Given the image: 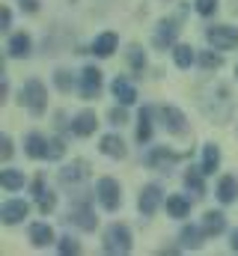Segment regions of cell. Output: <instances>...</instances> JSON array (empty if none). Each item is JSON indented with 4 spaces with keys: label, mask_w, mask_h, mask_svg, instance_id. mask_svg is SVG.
<instances>
[{
    "label": "cell",
    "mask_w": 238,
    "mask_h": 256,
    "mask_svg": "<svg viewBox=\"0 0 238 256\" xmlns=\"http://www.w3.org/2000/svg\"><path fill=\"white\" fill-rule=\"evenodd\" d=\"M86 176H90V164H86V161H72L68 167L60 170V182H62V185H78V182L86 179Z\"/></svg>",
    "instance_id": "9"
},
{
    "label": "cell",
    "mask_w": 238,
    "mask_h": 256,
    "mask_svg": "<svg viewBox=\"0 0 238 256\" xmlns=\"http://www.w3.org/2000/svg\"><path fill=\"white\" fill-rule=\"evenodd\" d=\"M98 90H102V72L96 66H86L84 74H80V92H84V98L98 96Z\"/></svg>",
    "instance_id": "6"
},
{
    "label": "cell",
    "mask_w": 238,
    "mask_h": 256,
    "mask_svg": "<svg viewBox=\"0 0 238 256\" xmlns=\"http://www.w3.org/2000/svg\"><path fill=\"white\" fill-rule=\"evenodd\" d=\"M110 90H114V96H116L119 104H134V102H137V90H134V84L125 80V78H116Z\"/></svg>",
    "instance_id": "12"
},
{
    "label": "cell",
    "mask_w": 238,
    "mask_h": 256,
    "mask_svg": "<svg viewBox=\"0 0 238 256\" xmlns=\"http://www.w3.org/2000/svg\"><path fill=\"white\" fill-rule=\"evenodd\" d=\"M236 196H238V179L236 176H224L218 182V200L220 202H232Z\"/></svg>",
    "instance_id": "18"
},
{
    "label": "cell",
    "mask_w": 238,
    "mask_h": 256,
    "mask_svg": "<svg viewBox=\"0 0 238 256\" xmlns=\"http://www.w3.org/2000/svg\"><path fill=\"white\" fill-rule=\"evenodd\" d=\"M200 63H202V68H208V72H212V68H220V63H224V60H220V54L206 51V54L200 57Z\"/></svg>",
    "instance_id": "31"
},
{
    "label": "cell",
    "mask_w": 238,
    "mask_h": 256,
    "mask_svg": "<svg viewBox=\"0 0 238 256\" xmlns=\"http://www.w3.org/2000/svg\"><path fill=\"white\" fill-rule=\"evenodd\" d=\"M21 9H27V12H36V9H39V0H21Z\"/></svg>",
    "instance_id": "38"
},
{
    "label": "cell",
    "mask_w": 238,
    "mask_h": 256,
    "mask_svg": "<svg viewBox=\"0 0 238 256\" xmlns=\"http://www.w3.org/2000/svg\"><path fill=\"white\" fill-rule=\"evenodd\" d=\"M158 114H161L164 128H167L170 134H184V114H182L178 108H173V104H164Z\"/></svg>",
    "instance_id": "8"
},
{
    "label": "cell",
    "mask_w": 238,
    "mask_h": 256,
    "mask_svg": "<svg viewBox=\"0 0 238 256\" xmlns=\"http://www.w3.org/2000/svg\"><path fill=\"white\" fill-rule=\"evenodd\" d=\"M218 164H220V149H218L214 143H208V146L202 149V167H200V170L208 176V173H214V170H218Z\"/></svg>",
    "instance_id": "20"
},
{
    "label": "cell",
    "mask_w": 238,
    "mask_h": 256,
    "mask_svg": "<svg viewBox=\"0 0 238 256\" xmlns=\"http://www.w3.org/2000/svg\"><path fill=\"white\" fill-rule=\"evenodd\" d=\"M96 196H98V202L108 208V212H116L119 202H122V191H119V182L116 179H110V176H104V179H98V185H96Z\"/></svg>",
    "instance_id": "4"
},
{
    "label": "cell",
    "mask_w": 238,
    "mask_h": 256,
    "mask_svg": "<svg viewBox=\"0 0 238 256\" xmlns=\"http://www.w3.org/2000/svg\"><path fill=\"white\" fill-rule=\"evenodd\" d=\"M202 236H206L202 230H196V226H184L178 238H182V248H200V244H202V242H200Z\"/></svg>",
    "instance_id": "29"
},
{
    "label": "cell",
    "mask_w": 238,
    "mask_h": 256,
    "mask_svg": "<svg viewBox=\"0 0 238 256\" xmlns=\"http://www.w3.org/2000/svg\"><path fill=\"white\" fill-rule=\"evenodd\" d=\"M54 80H57L60 90H72V78H68V72H57V78H54Z\"/></svg>",
    "instance_id": "37"
},
{
    "label": "cell",
    "mask_w": 238,
    "mask_h": 256,
    "mask_svg": "<svg viewBox=\"0 0 238 256\" xmlns=\"http://www.w3.org/2000/svg\"><path fill=\"white\" fill-rule=\"evenodd\" d=\"M167 212H170L173 218H188V212H190V200H184L182 194L167 196Z\"/></svg>",
    "instance_id": "22"
},
{
    "label": "cell",
    "mask_w": 238,
    "mask_h": 256,
    "mask_svg": "<svg viewBox=\"0 0 238 256\" xmlns=\"http://www.w3.org/2000/svg\"><path fill=\"white\" fill-rule=\"evenodd\" d=\"M102 152L108 158H125V143L119 140L116 134H104L102 137Z\"/></svg>",
    "instance_id": "19"
},
{
    "label": "cell",
    "mask_w": 238,
    "mask_h": 256,
    "mask_svg": "<svg viewBox=\"0 0 238 256\" xmlns=\"http://www.w3.org/2000/svg\"><path fill=\"white\" fill-rule=\"evenodd\" d=\"M125 120H128V114H125V104L110 110V122H114V126H125Z\"/></svg>",
    "instance_id": "36"
},
{
    "label": "cell",
    "mask_w": 238,
    "mask_h": 256,
    "mask_svg": "<svg viewBox=\"0 0 238 256\" xmlns=\"http://www.w3.org/2000/svg\"><path fill=\"white\" fill-rule=\"evenodd\" d=\"M68 220H74L80 230H96V218H92V212H90V208H84V206L72 208V212H68Z\"/></svg>",
    "instance_id": "21"
},
{
    "label": "cell",
    "mask_w": 238,
    "mask_h": 256,
    "mask_svg": "<svg viewBox=\"0 0 238 256\" xmlns=\"http://www.w3.org/2000/svg\"><path fill=\"white\" fill-rule=\"evenodd\" d=\"M6 51H9V57H27V54H30V36H27V33H15V36L9 39Z\"/></svg>",
    "instance_id": "17"
},
{
    "label": "cell",
    "mask_w": 238,
    "mask_h": 256,
    "mask_svg": "<svg viewBox=\"0 0 238 256\" xmlns=\"http://www.w3.org/2000/svg\"><path fill=\"white\" fill-rule=\"evenodd\" d=\"M173 60H176L178 68H190L194 60H196V57H194V48H190V45H176V48H173Z\"/></svg>",
    "instance_id": "27"
},
{
    "label": "cell",
    "mask_w": 238,
    "mask_h": 256,
    "mask_svg": "<svg viewBox=\"0 0 238 256\" xmlns=\"http://www.w3.org/2000/svg\"><path fill=\"white\" fill-rule=\"evenodd\" d=\"M96 126H98L96 110H80V114L74 116V126H72V131H74L78 137H90V134L96 131Z\"/></svg>",
    "instance_id": "10"
},
{
    "label": "cell",
    "mask_w": 238,
    "mask_h": 256,
    "mask_svg": "<svg viewBox=\"0 0 238 256\" xmlns=\"http://www.w3.org/2000/svg\"><path fill=\"white\" fill-rule=\"evenodd\" d=\"M21 102H24V108H27L33 116L45 114V104H48L45 84H42V80H27V84H24V90H21Z\"/></svg>",
    "instance_id": "1"
},
{
    "label": "cell",
    "mask_w": 238,
    "mask_h": 256,
    "mask_svg": "<svg viewBox=\"0 0 238 256\" xmlns=\"http://www.w3.org/2000/svg\"><path fill=\"white\" fill-rule=\"evenodd\" d=\"M128 60H131V68H134V72H143L146 57H143V51H140V48H131V51H128Z\"/></svg>",
    "instance_id": "32"
},
{
    "label": "cell",
    "mask_w": 238,
    "mask_h": 256,
    "mask_svg": "<svg viewBox=\"0 0 238 256\" xmlns=\"http://www.w3.org/2000/svg\"><path fill=\"white\" fill-rule=\"evenodd\" d=\"M178 155L176 152H170L167 146H158V149H152L149 155H146V164L149 167H170V164H176Z\"/></svg>",
    "instance_id": "13"
},
{
    "label": "cell",
    "mask_w": 238,
    "mask_h": 256,
    "mask_svg": "<svg viewBox=\"0 0 238 256\" xmlns=\"http://www.w3.org/2000/svg\"><path fill=\"white\" fill-rule=\"evenodd\" d=\"M176 33H178V27L173 21H161V30H158V36H155V45H158V48L173 45V42H176Z\"/></svg>",
    "instance_id": "23"
},
{
    "label": "cell",
    "mask_w": 238,
    "mask_h": 256,
    "mask_svg": "<svg viewBox=\"0 0 238 256\" xmlns=\"http://www.w3.org/2000/svg\"><path fill=\"white\" fill-rule=\"evenodd\" d=\"M27 212H30V206L24 202V200H6L3 206H0V218H3V224H21L24 218H27Z\"/></svg>",
    "instance_id": "5"
},
{
    "label": "cell",
    "mask_w": 238,
    "mask_h": 256,
    "mask_svg": "<svg viewBox=\"0 0 238 256\" xmlns=\"http://www.w3.org/2000/svg\"><path fill=\"white\" fill-rule=\"evenodd\" d=\"M137 122H140V126H137V140H140V143H149V137H152V110L143 108Z\"/></svg>",
    "instance_id": "24"
},
{
    "label": "cell",
    "mask_w": 238,
    "mask_h": 256,
    "mask_svg": "<svg viewBox=\"0 0 238 256\" xmlns=\"http://www.w3.org/2000/svg\"><path fill=\"white\" fill-rule=\"evenodd\" d=\"M0 18H3V30H6V27H9V21H12V12H9V9H3V15H0Z\"/></svg>",
    "instance_id": "39"
},
{
    "label": "cell",
    "mask_w": 238,
    "mask_h": 256,
    "mask_svg": "<svg viewBox=\"0 0 238 256\" xmlns=\"http://www.w3.org/2000/svg\"><path fill=\"white\" fill-rule=\"evenodd\" d=\"M224 230H226L224 212H206V218H202V232H206V236H220Z\"/></svg>",
    "instance_id": "14"
},
{
    "label": "cell",
    "mask_w": 238,
    "mask_h": 256,
    "mask_svg": "<svg viewBox=\"0 0 238 256\" xmlns=\"http://www.w3.org/2000/svg\"><path fill=\"white\" fill-rule=\"evenodd\" d=\"M78 250H80V244L74 238H62L60 242V254H78Z\"/></svg>",
    "instance_id": "35"
},
{
    "label": "cell",
    "mask_w": 238,
    "mask_h": 256,
    "mask_svg": "<svg viewBox=\"0 0 238 256\" xmlns=\"http://www.w3.org/2000/svg\"><path fill=\"white\" fill-rule=\"evenodd\" d=\"M66 155V146H62V140H48V149H45V158L48 161H60Z\"/></svg>",
    "instance_id": "30"
},
{
    "label": "cell",
    "mask_w": 238,
    "mask_h": 256,
    "mask_svg": "<svg viewBox=\"0 0 238 256\" xmlns=\"http://www.w3.org/2000/svg\"><path fill=\"white\" fill-rule=\"evenodd\" d=\"M30 242H33L36 248H48V244L54 242V230H51L48 224H33V226H30Z\"/></svg>",
    "instance_id": "16"
},
{
    "label": "cell",
    "mask_w": 238,
    "mask_h": 256,
    "mask_svg": "<svg viewBox=\"0 0 238 256\" xmlns=\"http://www.w3.org/2000/svg\"><path fill=\"white\" fill-rule=\"evenodd\" d=\"M206 39L218 48V51H230L238 45V27H230V24H214L206 30Z\"/></svg>",
    "instance_id": "3"
},
{
    "label": "cell",
    "mask_w": 238,
    "mask_h": 256,
    "mask_svg": "<svg viewBox=\"0 0 238 256\" xmlns=\"http://www.w3.org/2000/svg\"><path fill=\"white\" fill-rule=\"evenodd\" d=\"M137 206H140V212H143L146 218H149V214H155V212H158V206H161V188H158V185H146V188L140 191Z\"/></svg>",
    "instance_id": "7"
},
{
    "label": "cell",
    "mask_w": 238,
    "mask_h": 256,
    "mask_svg": "<svg viewBox=\"0 0 238 256\" xmlns=\"http://www.w3.org/2000/svg\"><path fill=\"white\" fill-rule=\"evenodd\" d=\"M232 250H236V254H238V230H236V232H232Z\"/></svg>",
    "instance_id": "40"
},
{
    "label": "cell",
    "mask_w": 238,
    "mask_h": 256,
    "mask_svg": "<svg viewBox=\"0 0 238 256\" xmlns=\"http://www.w3.org/2000/svg\"><path fill=\"white\" fill-rule=\"evenodd\" d=\"M33 194H36V206H39V212H42V214L54 212L57 196H54L51 191H45V182H42V179H36V182H33Z\"/></svg>",
    "instance_id": "11"
},
{
    "label": "cell",
    "mask_w": 238,
    "mask_h": 256,
    "mask_svg": "<svg viewBox=\"0 0 238 256\" xmlns=\"http://www.w3.org/2000/svg\"><path fill=\"white\" fill-rule=\"evenodd\" d=\"M0 146H3V149H0V158H3V161H9V158H12V140H9V134H3V137H0Z\"/></svg>",
    "instance_id": "34"
},
{
    "label": "cell",
    "mask_w": 238,
    "mask_h": 256,
    "mask_svg": "<svg viewBox=\"0 0 238 256\" xmlns=\"http://www.w3.org/2000/svg\"><path fill=\"white\" fill-rule=\"evenodd\" d=\"M131 250V230L125 224H114L104 232V254H128Z\"/></svg>",
    "instance_id": "2"
},
{
    "label": "cell",
    "mask_w": 238,
    "mask_h": 256,
    "mask_svg": "<svg viewBox=\"0 0 238 256\" xmlns=\"http://www.w3.org/2000/svg\"><path fill=\"white\" fill-rule=\"evenodd\" d=\"M236 74H238V68H236Z\"/></svg>",
    "instance_id": "41"
},
{
    "label": "cell",
    "mask_w": 238,
    "mask_h": 256,
    "mask_svg": "<svg viewBox=\"0 0 238 256\" xmlns=\"http://www.w3.org/2000/svg\"><path fill=\"white\" fill-rule=\"evenodd\" d=\"M184 185L194 191V196H202V194H206V185H202V170H188V173H184Z\"/></svg>",
    "instance_id": "28"
},
{
    "label": "cell",
    "mask_w": 238,
    "mask_h": 256,
    "mask_svg": "<svg viewBox=\"0 0 238 256\" xmlns=\"http://www.w3.org/2000/svg\"><path fill=\"white\" fill-rule=\"evenodd\" d=\"M116 51V33H102L96 42H92V54L96 57H110Z\"/></svg>",
    "instance_id": "15"
},
{
    "label": "cell",
    "mask_w": 238,
    "mask_h": 256,
    "mask_svg": "<svg viewBox=\"0 0 238 256\" xmlns=\"http://www.w3.org/2000/svg\"><path fill=\"white\" fill-rule=\"evenodd\" d=\"M194 3H196V12L200 15H212L218 9V0H194Z\"/></svg>",
    "instance_id": "33"
},
{
    "label": "cell",
    "mask_w": 238,
    "mask_h": 256,
    "mask_svg": "<svg viewBox=\"0 0 238 256\" xmlns=\"http://www.w3.org/2000/svg\"><path fill=\"white\" fill-rule=\"evenodd\" d=\"M45 149H48V140L42 134H27V155L30 158H45Z\"/></svg>",
    "instance_id": "25"
},
{
    "label": "cell",
    "mask_w": 238,
    "mask_h": 256,
    "mask_svg": "<svg viewBox=\"0 0 238 256\" xmlns=\"http://www.w3.org/2000/svg\"><path fill=\"white\" fill-rule=\"evenodd\" d=\"M0 185H3L6 191H18V188H24V173H18V170H3V173H0Z\"/></svg>",
    "instance_id": "26"
}]
</instances>
